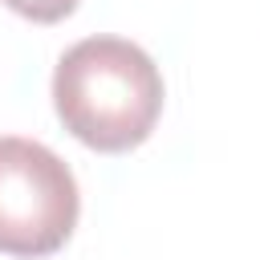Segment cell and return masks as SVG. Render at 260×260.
Masks as SVG:
<instances>
[{
	"label": "cell",
	"instance_id": "2",
	"mask_svg": "<svg viewBox=\"0 0 260 260\" xmlns=\"http://www.w3.org/2000/svg\"><path fill=\"white\" fill-rule=\"evenodd\" d=\"M77 179L37 138L0 134V252L49 256L77 228Z\"/></svg>",
	"mask_w": 260,
	"mask_h": 260
},
{
	"label": "cell",
	"instance_id": "3",
	"mask_svg": "<svg viewBox=\"0 0 260 260\" xmlns=\"http://www.w3.org/2000/svg\"><path fill=\"white\" fill-rule=\"evenodd\" d=\"M4 4L12 12H20V16L37 20V24H57L77 8V0H4Z\"/></svg>",
	"mask_w": 260,
	"mask_h": 260
},
{
	"label": "cell",
	"instance_id": "1",
	"mask_svg": "<svg viewBox=\"0 0 260 260\" xmlns=\"http://www.w3.org/2000/svg\"><path fill=\"white\" fill-rule=\"evenodd\" d=\"M53 106L77 142L122 154L154 130L162 114V73L150 53L126 37H85L69 45L53 69Z\"/></svg>",
	"mask_w": 260,
	"mask_h": 260
}]
</instances>
